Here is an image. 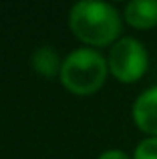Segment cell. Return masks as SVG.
Segmentation results:
<instances>
[{
  "mask_svg": "<svg viewBox=\"0 0 157 159\" xmlns=\"http://www.w3.org/2000/svg\"><path fill=\"white\" fill-rule=\"evenodd\" d=\"M133 123L147 137H157V85L145 89L131 107Z\"/></svg>",
  "mask_w": 157,
  "mask_h": 159,
  "instance_id": "obj_4",
  "label": "cell"
},
{
  "mask_svg": "<svg viewBox=\"0 0 157 159\" xmlns=\"http://www.w3.org/2000/svg\"><path fill=\"white\" fill-rule=\"evenodd\" d=\"M97 159H133V157L127 155V153L121 151V149H107V151H103Z\"/></svg>",
  "mask_w": 157,
  "mask_h": 159,
  "instance_id": "obj_8",
  "label": "cell"
},
{
  "mask_svg": "<svg viewBox=\"0 0 157 159\" xmlns=\"http://www.w3.org/2000/svg\"><path fill=\"white\" fill-rule=\"evenodd\" d=\"M63 61L59 58V52L52 47H40L32 52V66L44 77H52L55 73H61Z\"/></svg>",
  "mask_w": 157,
  "mask_h": 159,
  "instance_id": "obj_6",
  "label": "cell"
},
{
  "mask_svg": "<svg viewBox=\"0 0 157 159\" xmlns=\"http://www.w3.org/2000/svg\"><path fill=\"white\" fill-rule=\"evenodd\" d=\"M133 159H157V137H145L135 145Z\"/></svg>",
  "mask_w": 157,
  "mask_h": 159,
  "instance_id": "obj_7",
  "label": "cell"
},
{
  "mask_svg": "<svg viewBox=\"0 0 157 159\" xmlns=\"http://www.w3.org/2000/svg\"><path fill=\"white\" fill-rule=\"evenodd\" d=\"M123 16L109 2L78 0L69 10V28L89 47H113L121 39Z\"/></svg>",
  "mask_w": 157,
  "mask_h": 159,
  "instance_id": "obj_1",
  "label": "cell"
},
{
  "mask_svg": "<svg viewBox=\"0 0 157 159\" xmlns=\"http://www.w3.org/2000/svg\"><path fill=\"white\" fill-rule=\"evenodd\" d=\"M107 65H109V73L119 83L133 85L145 77L147 69H149V52L139 39L121 36L109 48Z\"/></svg>",
  "mask_w": 157,
  "mask_h": 159,
  "instance_id": "obj_3",
  "label": "cell"
},
{
  "mask_svg": "<svg viewBox=\"0 0 157 159\" xmlns=\"http://www.w3.org/2000/svg\"><path fill=\"white\" fill-rule=\"evenodd\" d=\"M109 65L97 48L81 47L75 48L63 58L61 65V83L73 95H93L105 85Z\"/></svg>",
  "mask_w": 157,
  "mask_h": 159,
  "instance_id": "obj_2",
  "label": "cell"
},
{
  "mask_svg": "<svg viewBox=\"0 0 157 159\" xmlns=\"http://www.w3.org/2000/svg\"><path fill=\"white\" fill-rule=\"evenodd\" d=\"M123 20L137 30L157 26V0H131L123 8Z\"/></svg>",
  "mask_w": 157,
  "mask_h": 159,
  "instance_id": "obj_5",
  "label": "cell"
}]
</instances>
